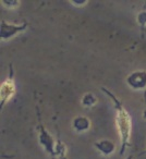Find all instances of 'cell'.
Here are the masks:
<instances>
[{"mask_svg": "<svg viewBox=\"0 0 146 159\" xmlns=\"http://www.w3.org/2000/svg\"><path fill=\"white\" fill-rule=\"evenodd\" d=\"M102 91L106 93L111 100L113 102L116 109V124H117L118 132L121 139V148H120V155L123 156L125 152V148L130 146V137L132 133V119H131L130 113L126 111V109L123 107L122 102L113 95L111 92H109L107 89L102 87Z\"/></svg>", "mask_w": 146, "mask_h": 159, "instance_id": "6da1fadb", "label": "cell"}, {"mask_svg": "<svg viewBox=\"0 0 146 159\" xmlns=\"http://www.w3.org/2000/svg\"><path fill=\"white\" fill-rule=\"evenodd\" d=\"M16 92V83L13 81V71L12 66L10 64V75L8 79H6L5 82L1 84L0 87V102H1V108H3L6 104L14 96Z\"/></svg>", "mask_w": 146, "mask_h": 159, "instance_id": "7a4b0ae2", "label": "cell"}, {"mask_svg": "<svg viewBox=\"0 0 146 159\" xmlns=\"http://www.w3.org/2000/svg\"><path fill=\"white\" fill-rule=\"evenodd\" d=\"M37 113H38V129H39L40 145L45 148V150H46L48 154H50L51 156H56V145H57V143H56L55 139H52V136L47 132L46 129L43 126L42 120H40L39 110H38V109H37Z\"/></svg>", "mask_w": 146, "mask_h": 159, "instance_id": "3957f363", "label": "cell"}, {"mask_svg": "<svg viewBox=\"0 0 146 159\" xmlns=\"http://www.w3.org/2000/svg\"><path fill=\"white\" fill-rule=\"evenodd\" d=\"M27 27V23H23L20 25H16V24H10V23L6 22V21H1V39L6 40V39H10L13 36L18 35L19 33L25 31V29Z\"/></svg>", "mask_w": 146, "mask_h": 159, "instance_id": "277c9868", "label": "cell"}, {"mask_svg": "<svg viewBox=\"0 0 146 159\" xmlns=\"http://www.w3.org/2000/svg\"><path fill=\"white\" fill-rule=\"evenodd\" d=\"M126 83L132 89L142 91L146 89V71H135L126 77Z\"/></svg>", "mask_w": 146, "mask_h": 159, "instance_id": "5b68a950", "label": "cell"}, {"mask_svg": "<svg viewBox=\"0 0 146 159\" xmlns=\"http://www.w3.org/2000/svg\"><path fill=\"white\" fill-rule=\"evenodd\" d=\"M91 128V122L87 119L86 117H83V116H80V117L75 118L73 120V129L76 131V132H84V131H87Z\"/></svg>", "mask_w": 146, "mask_h": 159, "instance_id": "8992f818", "label": "cell"}, {"mask_svg": "<svg viewBox=\"0 0 146 159\" xmlns=\"http://www.w3.org/2000/svg\"><path fill=\"white\" fill-rule=\"evenodd\" d=\"M95 147L97 148L99 152H102L104 155H109L115 150V144L112 142L108 141V139H104V141H100L95 143Z\"/></svg>", "mask_w": 146, "mask_h": 159, "instance_id": "52a82bcc", "label": "cell"}, {"mask_svg": "<svg viewBox=\"0 0 146 159\" xmlns=\"http://www.w3.org/2000/svg\"><path fill=\"white\" fill-rule=\"evenodd\" d=\"M82 104L85 107H92L96 104V97L93 94H86V95L83 97Z\"/></svg>", "mask_w": 146, "mask_h": 159, "instance_id": "ba28073f", "label": "cell"}, {"mask_svg": "<svg viewBox=\"0 0 146 159\" xmlns=\"http://www.w3.org/2000/svg\"><path fill=\"white\" fill-rule=\"evenodd\" d=\"M132 158H133V156H132V155H131V156H130V157H129V158H128V159H132Z\"/></svg>", "mask_w": 146, "mask_h": 159, "instance_id": "9c48e42d", "label": "cell"}, {"mask_svg": "<svg viewBox=\"0 0 146 159\" xmlns=\"http://www.w3.org/2000/svg\"><path fill=\"white\" fill-rule=\"evenodd\" d=\"M143 154H146V149H145V152H143Z\"/></svg>", "mask_w": 146, "mask_h": 159, "instance_id": "30bf717a", "label": "cell"}, {"mask_svg": "<svg viewBox=\"0 0 146 159\" xmlns=\"http://www.w3.org/2000/svg\"><path fill=\"white\" fill-rule=\"evenodd\" d=\"M145 95H146V91H145Z\"/></svg>", "mask_w": 146, "mask_h": 159, "instance_id": "8fae6325", "label": "cell"}]
</instances>
